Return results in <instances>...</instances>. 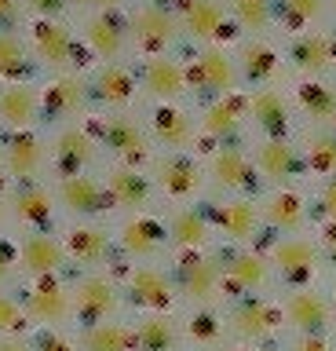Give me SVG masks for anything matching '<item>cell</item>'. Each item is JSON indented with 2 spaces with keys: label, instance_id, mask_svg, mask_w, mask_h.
<instances>
[{
  "label": "cell",
  "instance_id": "cell-1",
  "mask_svg": "<svg viewBox=\"0 0 336 351\" xmlns=\"http://www.w3.org/2000/svg\"><path fill=\"white\" fill-rule=\"evenodd\" d=\"M285 318L300 337H322L333 326V300L325 293L311 289V285L292 289L285 300Z\"/></svg>",
  "mask_w": 336,
  "mask_h": 351
},
{
  "label": "cell",
  "instance_id": "cell-2",
  "mask_svg": "<svg viewBox=\"0 0 336 351\" xmlns=\"http://www.w3.org/2000/svg\"><path fill=\"white\" fill-rule=\"evenodd\" d=\"M270 263L281 271V278H285L289 285L303 289V285L311 282L314 267H318V249L311 245V238L289 234V238H281L278 245L270 249Z\"/></svg>",
  "mask_w": 336,
  "mask_h": 351
},
{
  "label": "cell",
  "instance_id": "cell-3",
  "mask_svg": "<svg viewBox=\"0 0 336 351\" xmlns=\"http://www.w3.org/2000/svg\"><path fill=\"white\" fill-rule=\"evenodd\" d=\"M220 274H223V263L216 260V256H201V252H190V256H183L179 267H176L179 289L187 293L194 304L212 300L216 289H220Z\"/></svg>",
  "mask_w": 336,
  "mask_h": 351
},
{
  "label": "cell",
  "instance_id": "cell-4",
  "mask_svg": "<svg viewBox=\"0 0 336 351\" xmlns=\"http://www.w3.org/2000/svg\"><path fill=\"white\" fill-rule=\"evenodd\" d=\"M278 311L270 307L267 300H259V296H245V300H237L231 307V318H227V326H231L234 337L242 340H263L278 329Z\"/></svg>",
  "mask_w": 336,
  "mask_h": 351
},
{
  "label": "cell",
  "instance_id": "cell-5",
  "mask_svg": "<svg viewBox=\"0 0 336 351\" xmlns=\"http://www.w3.org/2000/svg\"><path fill=\"white\" fill-rule=\"evenodd\" d=\"M256 169L274 183H289L307 169V158L289 139H263L256 147Z\"/></svg>",
  "mask_w": 336,
  "mask_h": 351
},
{
  "label": "cell",
  "instance_id": "cell-6",
  "mask_svg": "<svg viewBox=\"0 0 336 351\" xmlns=\"http://www.w3.org/2000/svg\"><path fill=\"white\" fill-rule=\"evenodd\" d=\"M99 132H103V143H106V147H110L117 158H125L132 169H135L139 161H146V154H150L146 136H143V128H139L132 117L114 114V117H106L103 125H99Z\"/></svg>",
  "mask_w": 336,
  "mask_h": 351
},
{
  "label": "cell",
  "instance_id": "cell-7",
  "mask_svg": "<svg viewBox=\"0 0 336 351\" xmlns=\"http://www.w3.org/2000/svg\"><path fill=\"white\" fill-rule=\"evenodd\" d=\"M132 33H135V40L143 44L146 51H157V48H165V44L176 40L179 22H176L172 11H165L161 4H146V8H139L132 15Z\"/></svg>",
  "mask_w": 336,
  "mask_h": 351
},
{
  "label": "cell",
  "instance_id": "cell-8",
  "mask_svg": "<svg viewBox=\"0 0 336 351\" xmlns=\"http://www.w3.org/2000/svg\"><path fill=\"white\" fill-rule=\"evenodd\" d=\"M190 81L205 88V92H220V95H231L234 84H237V70H234V59L220 48H205L198 55V70H190Z\"/></svg>",
  "mask_w": 336,
  "mask_h": 351
},
{
  "label": "cell",
  "instance_id": "cell-9",
  "mask_svg": "<svg viewBox=\"0 0 336 351\" xmlns=\"http://www.w3.org/2000/svg\"><path fill=\"white\" fill-rule=\"evenodd\" d=\"M73 307H77V318L84 326H103V318H110V311L117 307V296H114V285L106 278H88L77 285V300H73Z\"/></svg>",
  "mask_w": 336,
  "mask_h": 351
},
{
  "label": "cell",
  "instance_id": "cell-10",
  "mask_svg": "<svg viewBox=\"0 0 336 351\" xmlns=\"http://www.w3.org/2000/svg\"><path fill=\"white\" fill-rule=\"evenodd\" d=\"M248 114L256 117V125L263 128L267 139H285V132H289V103L281 99V92H274V88H259V92L248 99Z\"/></svg>",
  "mask_w": 336,
  "mask_h": 351
},
{
  "label": "cell",
  "instance_id": "cell-11",
  "mask_svg": "<svg viewBox=\"0 0 336 351\" xmlns=\"http://www.w3.org/2000/svg\"><path fill=\"white\" fill-rule=\"evenodd\" d=\"M220 263H223V274H227V282H231L234 289L256 293V289H263V285H267V260L259 256V252L234 249V252H227Z\"/></svg>",
  "mask_w": 336,
  "mask_h": 351
},
{
  "label": "cell",
  "instance_id": "cell-12",
  "mask_svg": "<svg viewBox=\"0 0 336 351\" xmlns=\"http://www.w3.org/2000/svg\"><path fill=\"white\" fill-rule=\"evenodd\" d=\"M92 158H95V143H92L88 132H81V128L59 132V139H55V165H59L62 180L81 176V169H84Z\"/></svg>",
  "mask_w": 336,
  "mask_h": 351
},
{
  "label": "cell",
  "instance_id": "cell-13",
  "mask_svg": "<svg viewBox=\"0 0 336 351\" xmlns=\"http://www.w3.org/2000/svg\"><path fill=\"white\" fill-rule=\"evenodd\" d=\"M157 183L172 197H190L201 186V169L183 154H168V158L157 161Z\"/></svg>",
  "mask_w": 336,
  "mask_h": 351
},
{
  "label": "cell",
  "instance_id": "cell-14",
  "mask_svg": "<svg viewBox=\"0 0 336 351\" xmlns=\"http://www.w3.org/2000/svg\"><path fill=\"white\" fill-rule=\"evenodd\" d=\"M216 223H220V230L227 238L248 241L259 227V205L253 202V197H234V202L216 208Z\"/></svg>",
  "mask_w": 336,
  "mask_h": 351
},
{
  "label": "cell",
  "instance_id": "cell-15",
  "mask_svg": "<svg viewBox=\"0 0 336 351\" xmlns=\"http://www.w3.org/2000/svg\"><path fill=\"white\" fill-rule=\"evenodd\" d=\"M263 216L274 230L296 234V230L307 223V202H303V194H296V191H278V194L267 197Z\"/></svg>",
  "mask_w": 336,
  "mask_h": 351
},
{
  "label": "cell",
  "instance_id": "cell-16",
  "mask_svg": "<svg viewBox=\"0 0 336 351\" xmlns=\"http://www.w3.org/2000/svg\"><path fill=\"white\" fill-rule=\"evenodd\" d=\"M143 84L154 99H176L183 88H187V73H183L179 62L165 59V55H154L143 66Z\"/></svg>",
  "mask_w": 336,
  "mask_h": 351
},
{
  "label": "cell",
  "instance_id": "cell-17",
  "mask_svg": "<svg viewBox=\"0 0 336 351\" xmlns=\"http://www.w3.org/2000/svg\"><path fill=\"white\" fill-rule=\"evenodd\" d=\"M26 307H29L34 318H40V322H59V318L70 311V296H66V289H62L59 282H51L44 274L37 285H29Z\"/></svg>",
  "mask_w": 336,
  "mask_h": 351
},
{
  "label": "cell",
  "instance_id": "cell-18",
  "mask_svg": "<svg viewBox=\"0 0 336 351\" xmlns=\"http://www.w3.org/2000/svg\"><path fill=\"white\" fill-rule=\"evenodd\" d=\"M212 180H216L220 191H245V186L253 183V165H248L245 150H237V147L216 150V158H212Z\"/></svg>",
  "mask_w": 336,
  "mask_h": 351
},
{
  "label": "cell",
  "instance_id": "cell-19",
  "mask_svg": "<svg viewBox=\"0 0 336 351\" xmlns=\"http://www.w3.org/2000/svg\"><path fill=\"white\" fill-rule=\"evenodd\" d=\"M179 19L194 37H220L227 33V22H223V8L216 0H179Z\"/></svg>",
  "mask_w": 336,
  "mask_h": 351
},
{
  "label": "cell",
  "instance_id": "cell-20",
  "mask_svg": "<svg viewBox=\"0 0 336 351\" xmlns=\"http://www.w3.org/2000/svg\"><path fill=\"white\" fill-rule=\"evenodd\" d=\"M84 33H88V44L95 48V55H103V59H117V55L125 51V40H128L125 22L117 19L114 11L95 15L88 26H84Z\"/></svg>",
  "mask_w": 336,
  "mask_h": 351
},
{
  "label": "cell",
  "instance_id": "cell-21",
  "mask_svg": "<svg viewBox=\"0 0 336 351\" xmlns=\"http://www.w3.org/2000/svg\"><path fill=\"white\" fill-rule=\"evenodd\" d=\"M296 103H300V110H303V114H307L318 128H333V125H336V88H333V84H325V81L300 84Z\"/></svg>",
  "mask_w": 336,
  "mask_h": 351
},
{
  "label": "cell",
  "instance_id": "cell-22",
  "mask_svg": "<svg viewBox=\"0 0 336 351\" xmlns=\"http://www.w3.org/2000/svg\"><path fill=\"white\" fill-rule=\"evenodd\" d=\"M289 59L300 73H322L325 66L333 62V40L322 37V33H300L289 48Z\"/></svg>",
  "mask_w": 336,
  "mask_h": 351
},
{
  "label": "cell",
  "instance_id": "cell-23",
  "mask_svg": "<svg viewBox=\"0 0 336 351\" xmlns=\"http://www.w3.org/2000/svg\"><path fill=\"white\" fill-rule=\"evenodd\" d=\"M59 194H62V205L77 216H95L106 208V191L95 180H88V176H70V180H62Z\"/></svg>",
  "mask_w": 336,
  "mask_h": 351
},
{
  "label": "cell",
  "instance_id": "cell-24",
  "mask_svg": "<svg viewBox=\"0 0 336 351\" xmlns=\"http://www.w3.org/2000/svg\"><path fill=\"white\" fill-rule=\"evenodd\" d=\"M81 99H84V81H77V77H59L40 95V114H44V121H62L81 106Z\"/></svg>",
  "mask_w": 336,
  "mask_h": 351
},
{
  "label": "cell",
  "instance_id": "cell-25",
  "mask_svg": "<svg viewBox=\"0 0 336 351\" xmlns=\"http://www.w3.org/2000/svg\"><path fill=\"white\" fill-rule=\"evenodd\" d=\"M128 285H132V300L135 304L150 307V311H168V304H172V282L161 271L139 267Z\"/></svg>",
  "mask_w": 336,
  "mask_h": 351
},
{
  "label": "cell",
  "instance_id": "cell-26",
  "mask_svg": "<svg viewBox=\"0 0 336 351\" xmlns=\"http://www.w3.org/2000/svg\"><path fill=\"white\" fill-rule=\"evenodd\" d=\"M34 48L48 66L73 62V37H70L66 26H59V22H40L34 29Z\"/></svg>",
  "mask_w": 336,
  "mask_h": 351
},
{
  "label": "cell",
  "instance_id": "cell-27",
  "mask_svg": "<svg viewBox=\"0 0 336 351\" xmlns=\"http://www.w3.org/2000/svg\"><path fill=\"white\" fill-rule=\"evenodd\" d=\"M40 114V95L29 84H12L0 92V117L15 128H26Z\"/></svg>",
  "mask_w": 336,
  "mask_h": 351
},
{
  "label": "cell",
  "instance_id": "cell-28",
  "mask_svg": "<svg viewBox=\"0 0 336 351\" xmlns=\"http://www.w3.org/2000/svg\"><path fill=\"white\" fill-rule=\"evenodd\" d=\"M242 117H245V103H237L234 95H223V99H216V103L205 106L201 125L216 139H231L234 132L242 128Z\"/></svg>",
  "mask_w": 336,
  "mask_h": 351
},
{
  "label": "cell",
  "instance_id": "cell-29",
  "mask_svg": "<svg viewBox=\"0 0 336 351\" xmlns=\"http://www.w3.org/2000/svg\"><path fill=\"white\" fill-rule=\"evenodd\" d=\"M106 186H110L114 202L125 205V208H143L150 202V183H146V176L135 172V169H114Z\"/></svg>",
  "mask_w": 336,
  "mask_h": 351
},
{
  "label": "cell",
  "instance_id": "cell-30",
  "mask_svg": "<svg viewBox=\"0 0 336 351\" xmlns=\"http://www.w3.org/2000/svg\"><path fill=\"white\" fill-rule=\"evenodd\" d=\"M95 95L110 106H125L128 99L135 95V77L117 62H106L99 73H95Z\"/></svg>",
  "mask_w": 336,
  "mask_h": 351
},
{
  "label": "cell",
  "instance_id": "cell-31",
  "mask_svg": "<svg viewBox=\"0 0 336 351\" xmlns=\"http://www.w3.org/2000/svg\"><path fill=\"white\" fill-rule=\"evenodd\" d=\"M168 234H172V241H176V245H183V249H201L205 241H209L212 227H209V216H205L201 208H179V213L172 216Z\"/></svg>",
  "mask_w": 336,
  "mask_h": 351
},
{
  "label": "cell",
  "instance_id": "cell-32",
  "mask_svg": "<svg viewBox=\"0 0 336 351\" xmlns=\"http://www.w3.org/2000/svg\"><path fill=\"white\" fill-rule=\"evenodd\" d=\"M154 136L157 143H165V147H187L194 139V121L187 110L179 106H161L154 114Z\"/></svg>",
  "mask_w": 336,
  "mask_h": 351
},
{
  "label": "cell",
  "instance_id": "cell-33",
  "mask_svg": "<svg viewBox=\"0 0 336 351\" xmlns=\"http://www.w3.org/2000/svg\"><path fill=\"white\" fill-rule=\"evenodd\" d=\"M62 245L55 238H48V234H29L23 241V263L34 274H51V271H59L62 267Z\"/></svg>",
  "mask_w": 336,
  "mask_h": 351
},
{
  "label": "cell",
  "instance_id": "cell-34",
  "mask_svg": "<svg viewBox=\"0 0 336 351\" xmlns=\"http://www.w3.org/2000/svg\"><path fill=\"white\" fill-rule=\"evenodd\" d=\"M121 241L125 249L132 252V256H154L161 249V241H165V230H161L157 219H132V223H125L121 230Z\"/></svg>",
  "mask_w": 336,
  "mask_h": 351
},
{
  "label": "cell",
  "instance_id": "cell-35",
  "mask_svg": "<svg viewBox=\"0 0 336 351\" xmlns=\"http://www.w3.org/2000/svg\"><path fill=\"white\" fill-rule=\"evenodd\" d=\"M278 70V55L274 48H267V44L259 40H248L242 48V77L248 84H267L270 77Z\"/></svg>",
  "mask_w": 336,
  "mask_h": 351
},
{
  "label": "cell",
  "instance_id": "cell-36",
  "mask_svg": "<svg viewBox=\"0 0 336 351\" xmlns=\"http://www.w3.org/2000/svg\"><path fill=\"white\" fill-rule=\"evenodd\" d=\"M12 205H15V216L29 227L51 223V194L44 191V186H23V191H15Z\"/></svg>",
  "mask_w": 336,
  "mask_h": 351
},
{
  "label": "cell",
  "instance_id": "cell-37",
  "mask_svg": "<svg viewBox=\"0 0 336 351\" xmlns=\"http://www.w3.org/2000/svg\"><path fill=\"white\" fill-rule=\"evenodd\" d=\"M303 158H307V169H314V172H322V176H329V180H336V132H329V128L311 132Z\"/></svg>",
  "mask_w": 336,
  "mask_h": 351
},
{
  "label": "cell",
  "instance_id": "cell-38",
  "mask_svg": "<svg viewBox=\"0 0 336 351\" xmlns=\"http://www.w3.org/2000/svg\"><path fill=\"white\" fill-rule=\"evenodd\" d=\"M40 161H44V147H40L37 136L23 132V136H15L8 143V169L15 176H34L40 169Z\"/></svg>",
  "mask_w": 336,
  "mask_h": 351
},
{
  "label": "cell",
  "instance_id": "cell-39",
  "mask_svg": "<svg viewBox=\"0 0 336 351\" xmlns=\"http://www.w3.org/2000/svg\"><path fill=\"white\" fill-rule=\"evenodd\" d=\"M70 252H73V260H81V263H99V260H106V252H110V238H106V230H99V227H77L70 234Z\"/></svg>",
  "mask_w": 336,
  "mask_h": 351
},
{
  "label": "cell",
  "instance_id": "cell-40",
  "mask_svg": "<svg viewBox=\"0 0 336 351\" xmlns=\"http://www.w3.org/2000/svg\"><path fill=\"white\" fill-rule=\"evenodd\" d=\"M139 351H172L176 348V326L168 315H150L135 333Z\"/></svg>",
  "mask_w": 336,
  "mask_h": 351
},
{
  "label": "cell",
  "instance_id": "cell-41",
  "mask_svg": "<svg viewBox=\"0 0 336 351\" xmlns=\"http://www.w3.org/2000/svg\"><path fill=\"white\" fill-rule=\"evenodd\" d=\"M29 70H34V62H29L23 40H18L15 33H4V29H0V77H8V81L18 84Z\"/></svg>",
  "mask_w": 336,
  "mask_h": 351
},
{
  "label": "cell",
  "instance_id": "cell-42",
  "mask_svg": "<svg viewBox=\"0 0 336 351\" xmlns=\"http://www.w3.org/2000/svg\"><path fill=\"white\" fill-rule=\"evenodd\" d=\"M135 337L125 326H92L84 333V351H132Z\"/></svg>",
  "mask_w": 336,
  "mask_h": 351
},
{
  "label": "cell",
  "instance_id": "cell-43",
  "mask_svg": "<svg viewBox=\"0 0 336 351\" xmlns=\"http://www.w3.org/2000/svg\"><path fill=\"white\" fill-rule=\"evenodd\" d=\"M187 333H190L194 344H201V348H216V344L223 340V318L205 307V311H198V315H194L190 322H187Z\"/></svg>",
  "mask_w": 336,
  "mask_h": 351
},
{
  "label": "cell",
  "instance_id": "cell-44",
  "mask_svg": "<svg viewBox=\"0 0 336 351\" xmlns=\"http://www.w3.org/2000/svg\"><path fill=\"white\" fill-rule=\"evenodd\" d=\"M234 15L245 29H263L270 22V0H234Z\"/></svg>",
  "mask_w": 336,
  "mask_h": 351
},
{
  "label": "cell",
  "instance_id": "cell-45",
  "mask_svg": "<svg viewBox=\"0 0 336 351\" xmlns=\"http://www.w3.org/2000/svg\"><path fill=\"white\" fill-rule=\"evenodd\" d=\"M281 8H285L289 26L300 29V26H307V22H314V19L322 15L325 0H281Z\"/></svg>",
  "mask_w": 336,
  "mask_h": 351
},
{
  "label": "cell",
  "instance_id": "cell-46",
  "mask_svg": "<svg viewBox=\"0 0 336 351\" xmlns=\"http://www.w3.org/2000/svg\"><path fill=\"white\" fill-rule=\"evenodd\" d=\"M23 326H26V315L18 311V304L0 296V333H18Z\"/></svg>",
  "mask_w": 336,
  "mask_h": 351
},
{
  "label": "cell",
  "instance_id": "cell-47",
  "mask_svg": "<svg viewBox=\"0 0 336 351\" xmlns=\"http://www.w3.org/2000/svg\"><path fill=\"white\" fill-rule=\"evenodd\" d=\"M318 205H322V213L336 223V180H325L322 186V197H318Z\"/></svg>",
  "mask_w": 336,
  "mask_h": 351
},
{
  "label": "cell",
  "instance_id": "cell-48",
  "mask_svg": "<svg viewBox=\"0 0 336 351\" xmlns=\"http://www.w3.org/2000/svg\"><path fill=\"white\" fill-rule=\"evenodd\" d=\"M18 22V0H0V29L12 33Z\"/></svg>",
  "mask_w": 336,
  "mask_h": 351
},
{
  "label": "cell",
  "instance_id": "cell-49",
  "mask_svg": "<svg viewBox=\"0 0 336 351\" xmlns=\"http://www.w3.org/2000/svg\"><path fill=\"white\" fill-rule=\"evenodd\" d=\"M37 351H73V344L62 340V337H55V333H44L37 340Z\"/></svg>",
  "mask_w": 336,
  "mask_h": 351
},
{
  "label": "cell",
  "instance_id": "cell-50",
  "mask_svg": "<svg viewBox=\"0 0 336 351\" xmlns=\"http://www.w3.org/2000/svg\"><path fill=\"white\" fill-rule=\"evenodd\" d=\"M29 8H34L37 15H44V19H51V15H59V11L66 8V0H29Z\"/></svg>",
  "mask_w": 336,
  "mask_h": 351
},
{
  "label": "cell",
  "instance_id": "cell-51",
  "mask_svg": "<svg viewBox=\"0 0 336 351\" xmlns=\"http://www.w3.org/2000/svg\"><path fill=\"white\" fill-rule=\"evenodd\" d=\"M292 351H333V344L325 337H300Z\"/></svg>",
  "mask_w": 336,
  "mask_h": 351
},
{
  "label": "cell",
  "instance_id": "cell-52",
  "mask_svg": "<svg viewBox=\"0 0 336 351\" xmlns=\"http://www.w3.org/2000/svg\"><path fill=\"white\" fill-rule=\"evenodd\" d=\"M325 260L336 267V227L333 230H325Z\"/></svg>",
  "mask_w": 336,
  "mask_h": 351
},
{
  "label": "cell",
  "instance_id": "cell-53",
  "mask_svg": "<svg viewBox=\"0 0 336 351\" xmlns=\"http://www.w3.org/2000/svg\"><path fill=\"white\" fill-rule=\"evenodd\" d=\"M12 274V252H8V245H0V282Z\"/></svg>",
  "mask_w": 336,
  "mask_h": 351
},
{
  "label": "cell",
  "instance_id": "cell-54",
  "mask_svg": "<svg viewBox=\"0 0 336 351\" xmlns=\"http://www.w3.org/2000/svg\"><path fill=\"white\" fill-rule=\"evenodd\" d=\"M81 4H88V8H103V11H106V8H114L117 0H81Z\"/></svg>",
  "mask_w": 336,
  "mask_h": 351
},
{
  "label": "cell",
  "instance_id": "cell-55",
  "mask_svg": "<svg viewBox=\"0 0 336 351\" xmlns=\"http://www.w3.org/2000/svg\"><path fill=\"white\" fill-rule=\"evenodd\" d=\"M0 351H26L18 340H0Z\"/></svg>",
  "mask_w": 336,
  "mask_h": 351
},
{
  "label": "cell",
  "instance_id": "cell-56",
  "mask_svg": "<svg viewBox=\"0 0 336 351\" xmlns=\"http://www.w3.org/2000/svg\"><path fill=\"white\" fill-rule=\"evenodd\" d=\"M333 311H336V289H333Z\"/></svg>",
  "mask_w": 336,
  "mask_h": 351
},
{
  "label": "cell",
  "instance_id": "cell-57",
  "mask_svg": "<svg viewBox=\"0 0 336 351\" xmlns=\"http://www.w3.org/2000/svg\"><path fill=\"white\" fill-rule=\"evenodd\" d=\"M256 351H274V348H256Z\"/></svg>",
  "mask_w": 336,
  "mask_h": 351
},
{
  "label": "cell",
  "instance_id": "cell-58",
  "mask_svg": "<svg viewBox=\"0 0 336 351\" xmlns=\"http://www.w3.org/2000/svg\"><path fill=\"white\" fill-rule=\"evenodd\" d=\"M333 55H336V37H333Z\"/></svg>",
  "mask_w": 336,
  "mask_h": 351
},
{
  "label": "cell",
  "instance_id": "cell-59",
  "mask_svg": "<svg viewBox=\"0 0 336 351\" xmlns=\"http://www.w3.org/2000/svg\"><path fill=\"white\" fill-rule=\"evenodd\" d=\"M333 4H336V0H333Z\"/></svg>",
  "mask_w": 336,
  "mask_h": 351
}]
</instances>
